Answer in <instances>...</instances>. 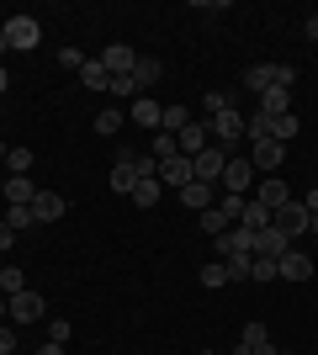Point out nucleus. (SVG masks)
I'll use <instances>...</instances> for the list:
<instances>
[{
  "label": "nucleus",
  "instance_id": "nucleus-1",
  "mask_svg": "<svg viewBox=\"0 0 318 355\" xmlns=\"http://www.w3.org/2000/svg\"><path fill=\"white\" fill-rule=\"evenodd\" d=\"M0 32H6V48H21V53H32V48H37V37H43V27H37L32 16H6V21H0Z\"/></svg>",
  "mask_w": 318,
  "mask_h": 355
},
{
  "label": "nucleus",
  "instance_id": "nucleus-2",
  "mask_svg": "<svg viewBox=\"0 0 318 355\" xmlns=\"http://www.w3.org/2000/svg\"><path fill=\"white\" fill-rule=\"evenodd\" d=\"M138 148H127V144H117V164H112V191L117 196H133V186H138Z\"/></svg>",
  "mask_w": 318,
  "mask_h": 355
},
{
  "label": "nucleus",
  "instance_id": "nucleus-3",
  "mask_svg": "<svg viewBox=\"0 0 318 355\" xmlns=\"http://www.w3.org/2000/svg\"><path fill=\"white\" fill-rule=\"evenodd\" d=\"M308 223H313V218H308V207L297 202V196H292L287 207H276V212H271V228H281V234H287V244H292L297 234H308Z\"/></svg>",
  "mask_w": 318,
  "mask_h": 355
},
{
  "label": "nucleus",
  "instance_id": "nucleus-4",
  "mask_svg": "<svg viewBox=\"0 0 318 355\" xmlns=\"http://www.w3.org/2000/svg\"><path fill=\"white\" fill-rule=\"evenodd\" d=\"M218 186H228V196H244L249 186H255V164H249V154H228V164H223V180Z\"/></svg>",
  "mask_w": 318,
  "mask_h": 355
},
{
  "label": "nucleus",
  "instance_id": "nucleus-5",
  "mask_svg": "<svg viewBox=\"0 0 318 355\" xmlns=\"http://www.w3.org/2000/svg\"><path fill=\"white\" fill-rule=\"evenodd\" d=\"M223 164H228V148L207 144V148L197 154V159H191V175H197V180H207V186H218V180H223Z\"/></svg>",
  "mask_w": 318,
  "mask_h": 355
},
{
  "label": "nucleus",
  "instance_id": "nucleus-6",
  "mask_svg": "<svg viewBox=\"0 0 318 355\" xmlns=\"http://www.w3.org/2000/svg\"><path fill=\"white\" fill-rule=\"evenodd\" d=\"M37 318H48V302H43V292H16L11 297V324H37Z\"/></svg>",
  "mask_w": 318,
  "mask_h": 355
},
{
  "label": "nucleus",
  "instance_id": "nucleus-7",
  "mask_svg": "<svg viewBox=\"0 0 318 355\" xmlns=\"http://www.w3.org/2000/svg\"><path fill=\"white\" fill-rule=\"evenodd\" d=\"M233 355H281V350L271 345V329H265V324H244L239 350H233Z\"/></svg>",
  "mask_w": 318,
  "mask_h": 355
},
{
  "label": "nucleus",
  "instance_id": "nucleus-8",
  "mask_svg": "<svg viewBox=\"0 0 318 355\" xmlns=\"http://www.w3.org/2000/svg\"><path fill=\"white\" fill-rule=\"evenodd\" d=\"M281 154H287V144H276V138H260L255 148H249V164H255V175L265 170V175H276L281 170Z\"/></svg>",
  "mask_w": 318,
  "mask_h": 355
},
{
  "label": "nucleus",
  "instance_id": "nucleus-9",
  "mask_svg": "<svg viewBox=\"0 0 318 355\" xmlns=\"http://www.w3.org/2000/svg\"><path fill=\"white\" fill-rule=\"evenodd\" d=\"M133 64H138V53L127 43H106V53H101V69L117 80V74H133Z\"/></svg>",
  "mask_w": 318,
  "mask_h": 355
},
{
  "label": "nucleus",
  "instance_id": "nucleus-10",
  "mask_svg": "<svg viewBox=\"0 0 318 355\" xmlns=\"http://www.w3.org/2000/svg\"><path fill=\"white\" fill-rule=\"evenodd\" d=\"M239 138H244V112L228 106L223 117H212V144H239Z\"/></svg>",
  "mask_w": 318,
  "mask_h": 355
},
{
  "label": "nucleus",
  "instance_id": "nucleus-11",
  "mask_svg": "<svg viewBox=\"0 0 318 355\" xmlns=\"http://www.w3.org/2000/svg\"><path fill=\"white\" fill-rule=\"evenodd\" d=\"M223 254H255V234L233 223V228H228V234L218 239V260H223Z\"/></svg>",
  "mask_w": 318,
  "mask_h": 355
},
{
  "label": "nucleus",
  "instance_id": "nucleus-12",
  "mask_svg": "<svg viewBox=\"0 0 318 355\" xmlns=\"http://www.w3.org/2000/svg\"><path fill=\"white\" fill-rule=\"evenodd\" d=\"M207 144H212V122H191V128H181V154H186V159H197Z\"/></svg>",
  "mask_w": 318,
  "mask_h": 355
},
{
  "label": "nucleus",
  "instance_id": "nucleus-13",
  "mask_svg": "<svg viewBox=\"0 0 318 355\" xmlns=\"http://www.w3.org/2000/svg\"><path fill=\"white\" fill-rule=\"evenodd\" d=\"M276 270H281L287 282H308V276H313V260H308L303 250H287L281 260H276Z\"/></svg>",
  "mask_w": 318,
  "mask_h": 355
},
{
  "label": "nucleus",
  "instance_id": "nucleus-14",
  "mask_svg": "<svg viewBox=\"0 0 318 355\" xmlns=\"http://www.w3.org/2000/svg\"><path fill=\"white\" fill-rule=\"evenodd\" d=\"M276 85V64H249V69H244V90H249V96H265V90Z\"/></svg>",
  "mask_w": 318,
  "mask_h": 355
},
{
  "label": "nucleus",
  "instance_id": "nucleus-15",
  "mask_svg": "<svg viewBox=\"0 0 318 355\" xmlns=\"http://www.w3.org/2000/svg\"><path fill=\"white\" fill-rule=\"evenodd\" d=\"M287 250H292V244H287L281 228H260V234H255V254H265V260H281Z\"/></svg>",
  "mask_w": 318,
  "mask_h": 355
},
{
  "label": "nucleus",
  "instance_id": "nucleus-16",
  "mask_svg": "<svg viewBox=\"0 0 318 355\" xmlns=\"http://www.w3.org/2000/svg\"><path fill=\"white\" fill-rule=\"evenodd\" d=\"M32 218H37V223H59L64 218V196L59 191H37V196H32Z\"/></svg>",
  "mask_w": 318,
  "mask_h": 355
},
{
  "label": "nucleus",
  "instance_id": "nucleus-17",
  "mask_svg": "<svg viewBox=\"0 0 318 355\" xmlns=\"http://www.w3.org/2000/svg\"><path fill=\"white\" fill-rule=\"evenodd\" d=\"M255 202H260V207H271V212L287 207V202H292V196H287V180H276V175L260 180V186H255Z\"/></svg>",
  "mask_w": 318,
  "mask_h": 355
},
{
  "label": "nucleus",
  "instance_id": "nucleus-18",
  "mask_svg": "<svg viewBox=\"0 0 318 355\" xmlns=\"http://www.w3.org/2000/svg\"><path fill=\"white\" fill-rule=\"evenodd\" d=\"M159 180H165V186H191V159H186V154H175V159H165L159 164Z\"/></svg>",
  "mask_w": 318,
  "mask_h": 355
},
{
  "label": "nucleus",
  "instance_id": "nucleus-19",
  "mask_svg": "<svg viewBox=\"0 0 318 355\" xmlns=\"http://www.w3.org/2000/svg\"><path fill=\"white\" fill-rule=\"evenodd\" d=\"M159 117H165V106L154 101V96H138L133 101V122L138 128H154V133H159Z\"/></svg>",
  "mask_w": 318,
  "mask_h": 355
},
{
  "label": "nucleus",
  "instance_id": "nucleus-20",
  "mask_svg": "<svg viewBox=\"0 0 318 355\" xmlns=\"http://www.w3.org/2000/svg\"><path fill=\"white\" fill-rule=\"evenodd\" d=\"M0 191H6V202H11V207H32V196H37V186H32L27 175H11L6 186H0Z\"/></svg>",
  "mask_w": 318,
  "mask_h": 355
},
{
  "label": "nucleus",
  "instance_id": "nucleus-21",
  "mask_svg": "<svg viewBox=\"0 0 318 355\" xmlns=\"http://www.w3.org/2000/svg\"><path fill=\"white\" fill-rule=\"evenodd\" d=\"M212 191H218V186H207V180H191V186H181V202L191 212H207L212 207Z\"/></svg>",
  "mask_w": 318,
  "mask_h": 355
},
{
  "label": "nucleus",
  "instance_id": "nucleus-22",
  "mask_svg": "<svg viewBox=\"0 0 318 355\" xmlns=\"http://www.w3.org/2000/svg\"><path fill=\"white\" fill-rule=\"evenodd\" d=\"M80 85H85V90H112V74L101 69V59H85V64H80Z\"/></svg>",
  "mask_w": 318,
  "mask_h": 355
},
{
  "label": "nucleus",
  "instance_id": "nucleus-23",
  "mask_svg": "<svg viewBox=\"0 0 318 355\" xmlns=\"http://www.w3.org/2000/svg\"><path fill=\"white\" fill-rule=\"evenodd\" d=\"M239 228H249V234H260V228H271V207H260L255 196L244 202V218H239Z\"/></svg>",
  "mask_w": 318,
  "mask_h": 355
},
{
  "label": "nucleus",
  "instance_id": "nucleus-24",
  "mask_svg": "<svg viewBox=\"0 0 318 355\" xmlns=\"http://www.w3.org/2000/svg\"><path fill=\"white\" fill-rule=\"evenodd\" d=\"M159 74H165V64H159V59H138L133 64V80H138L143 96H149V85H159Z\"/></svg>",
  "mask_w": 318,
  "mask_h": 355
},
{
  "label": "nucleus",
  "instance_id": "nucleus-25",
  "mask_svg": "<svg viewBox=\"0 0 318 355\" xmlns=\"http://www.w3.org/2000/svg\"><path fill=\"white\" fill-rule=\"evenodd\" d=\"M297 133H303V122L292 117V112H281V117H271V138H276V144H292V138H297Z\"/></svg>",
  "mask_w": 318,
  "mask_h": 355
},
{
  "label": "nucleus",
  "instance_id": "nucleus-26",
  "mask_svg": "<svg viewBox=\"0 0 318 355\" xmlns=\"http://www.w3.org/2000/svg\"><path fill=\"white\" fill-rule=\"evenodd\" d=\"M191 122H197V117H191L186 106H165V117H159V128H165V133H175V138H181V128H191Z\"/></svg>",
  "mask_w": 318,
  "mask_h": 355
},
{
  "label": "nucleus",
  "instance_id": "nucleus-27",
  "mask_svg": "<svg viewBox=\"0 0 318 355\" xmlns=\"http://www.w3.org/2000/svg\"><path fill=\"white\" fill-rule=\"evenodd\" d=\"M228 282H233V276H228L223 260H207V266H202V286H207V292H218V286H228Z\"/></svg>",
  "mask_w": 318,
  "mask_h": 355
},
{
  "label": "nucleus",
  "instance_id": "nucleus-28",
  "mask_svg": "<svg viewBox=\"0 0 318 355\" xmlns=\"http://www.w3.org/2000/svg\"><path fill=\"white\" fill-rule=\"evenodd\" d=\"M255 112H265V117H281V112H287V90H281V85H271L265 96H260V106H255Z\"/></svg>",
  "mask_w": 318,
  "mask_h": 355
},
{
  "label": "nucleus",
  "instance_id": "nucleus-29",
  "mask_svg": "<svg viewBox=\"0 0 318 355\" xmlns=\"http://www.w3.org/2000/svg\"><path fill=\"white\" fill-rule=\"evenodd\" d=\"M175 154H181V138H175V133H165V128H159V133H154V159L165 164V159H175Z\"/></svg>",
  "mask_w": 318,
  "mask_h": 355
},
{
  "label": "nucleus",
  "instance_id": "nucleus-30",
  "mask_svg": "<svg viewBox=\"0 0 318 355\" xmlns=\"http://www.w3.org/2000/svg\"><path fill=\"white\" fill-rule=\"evenodd\" d=\"M133 202H138L143 212L159 207V175H154V180H138V186H133Z\"/></svg>",
  "mask_w": 318,
  "mask_h": 355
},
{
  "label": "nucleus",
  "instance_id": "nucleus-31",
  "mask_svg": "<svg viewBox=\"0 0 318 355\" xmlns=\"http://www.w3.org/2000/svg\"><path fill=\"white\" fill-rule=\"evenodd\" d=\"M228 228H233V223L223 218V207H207V212H202V234H212V239H223Z\"/></svg>",
  "mask_w": 318,
  "mask_h": 355
},
{
  "label": "nucleus",
  "instance_id": "nucleus-32",
  "mask_svg": "<svg viewBox=\"0 0 318 355\" xmlns=\"http://www.w3.org/2000/svg\"><path fill=\"white\" fill-rule=\"evenodd\" d=\"M0 292H6V297L27 292V276H21V270H16V266H0Z\"/></svg>",
  "mask_w": 318,
  "mask_h": 355
},
{
  "label": "nucleus",
  "instance_id": "nucleus-33",
  "mask_svg": "<svg viewBox=\"0 0 318 355\" xmlns=\"http://www.w3.org/2000/svg\"><path fill=\"white\" fill-rule=\"evenodd\" d=\"M281 270H276V260H265V254H255L249 260V282H276Z\"/></svg>",
  "mask_w": 318,
  "mask_h": 355
},
{
  "label": "nucleus",
  "instance_id": "nucleus-34",
  "mask_svg": "<svg viewBox=\"0 0 318 355\" xmlns=\"http://www.w3.org/2000/svg\"><path fill=\"white\" fill-rule=\"evenodd\" d=\"M6 164H11V175H27V170H32V148H21V144L6 148Z\"/></svg>",
  "mask_w": 318,
  "mask_h": 355
},
{
  "label": "nucleus",
  "instance_id": "nucleus-35",
  "mask_svg": "<svg viewBox=\"0 0 318 355\" xmlns=\"http://www.w3.org/2000/svg\"><path fill=\"white\" fill-rule=\"evenodd\" d=\"M228 106H233V101H228L223 90H207V96H202V112H207V122H212V117H223Z\"/></svg>",
  "mask_w": 318,
  "mask_h": 355
},
{
  "label": "nucleus",
  "instance_id": "nucleus-36",
  "mask_svg": "<svg viewBox=\"0 0 318 355\" xmlns=\"http://www.w3.org/2000/svg\"><path fill=\"white\" fill-rule=\"evenodd\" d=\"M96 133H101V138L122 133V112H112V106H106V112H96Z\"/></svg>",
  "mask_w": 318,
  "mask_h": 355
},
{
  "label": "nucleus",
  "instance_id": "nucleus-37",
  "mask_svg": "<svg viewBox=\"0 0 318 355\" xmlns=\"http://www.w3.org/2000/svg\"><path fill=\"white\" fill-rule=\"evenodd\" d=\"M6 228H37V218H32V207H6Z\"/></svg>",
  "mask_w": 318,
  "mask_h": 355
},
{
  "label": "nucleus",
  "instance_id": "nucleus-38",
  "mask_svg": "<svg viewBox=\"0 0 318 355\" xmlns=\"http://www.w3.org/2000/svg\"><path fill=\"white\" fill-rule=\"evenodd\" d=\"M112 96H122V101H138L143 90H138V80H133V74H117V80H112Z\"/></svg>",
  "mask_w": 318,
  "mask_h": 355
},
{
  "label": "nucleus",
  "instance_id": "nucleus-39",
  "mask_svg": "<svg viewBox=\"0 0 318 355\" xmlns=\"http://www.w3.org/2000/svg\"><path fill=\"white\" fill-rule=\"evenodd\" d=\"M249 260H255V254H223V266H228V276H233V282H244V276H249Z\"/></svg>",
  "mask_w": 318,
  "mask_h": 355
},
{
  "label": "nucleus",
  "instance_id": "nucleus-40",
  "mask_svg": "<svg viewBox=\"0 0 318 355\" xmlns=\"http://www.w3.org/2000/svg\"><path fill=\"white\" fill-rule=\"evenodd\" d=\"M244 202H249V196H223V218L239 223V218H244Z\"/></svg>",
  "mask_w": 318,
  "mask_h": 355
},
{
  "label": "nucleus",
  "instance_id": "nucleus-41",
  "mask_svg": "<svg viewBox=\"0 0 318 355\" xmlns=\"http://www.w3.org/2000/svg\"><path fill=\"white\" fill-rule=\"evenodd\" d=\"M59 64H64V69H75V74H80V64H85V53H80V48H59Z\"/></svg>",
  "mask_w": 318,
  "mask_h": 355
},
{
  "label": "nucleus",
  "instance_id": "nucleus-42",
  "mask_svg": "<svg viewBox=\"0 0 318 355\" xmlns=\"http://www.w3.org/2000/svg\"><path fill=\"white\" fill-rule=\"evenodd\" d=\"M276 85L292 90V85H297V69H292V64H276Z\"/></svg>",
  "mask_w": 318,
  "mask_h": 355
},
{
  "label": "nucleus",
  "instance_id": "nucleus-43",
  "mask_svg": "<svg viewBox=\"0 0 318 355\" xmlns=\"http://www.w3.org/2000/svg\"><path fill=\"white\" fill-rule=\"evenodd\" d=\"M48 340L64 345V340H69V324H64V318H53V324H48Z\"/></svg>",
  "mask_w": 318,
  "mask_h": 355
},
{
  "label": "nucleus",
  "instance_id": "nucleus-44",
  "mask_svg": "<svg viewBox=\"0 0 318 355\" xmlns=\"http://www.w3.org/2000/svg\"><path fill=\"white\" fill-rule=\"evenodd\" d=\"M11 350H16V329L0 324V355H11Z\"/></svg>",
  "mask_w": 318,
  "mask_h": 355
},
{
  "label": "nucleus",
  "instance_id": "nucleus-45",
  "mask_svg": "<svg viewBox=\"0 0 318 355\" xmlns=\"http://www.w3.org/2000/svg\"><path fill=\"white\" fill-rule=\"evenodd\" d=\"M11 244H16V228H6V223H0V254L11 250Z\"/></svg>",
  "mask_w": 318,
  "mask_h": 355
},
{
  "label": "nucleus",
  "instance_id": "nucleus-46",
  "mask_svg": "<svg viewBox=\"0 0 318 355\" xmlns=\"http://www.w3.org/2000/svg\"><path fill=\"white\" fill-rule=\"evenodd\" d=\"M297 202H303V207H308V218H313V212H318V186H313L308 196H297Z\"/></svg>",
  "mask_w": 318,
  "mask_h": 355
},
{
  "label": "nucleus",
  "instance_id": "nucleus-47",
  "mask_svg": "<svg viewBox=\"0 0 318 355\" xmlns=\"http://www.w3.org/2000/svg\"><path fill=\"white\" fill-rule=\"evenodd\" d=\"M303 37H313V43H318V16H308V21H303Z\"/></svg>",
  "mask_w": 318,
  "mask_h": 355
},
{
  "label": "nucleus",
  "instance_id": "nucleus-48",
  "mask_svg": "<svg viewBox=\"0 0 318 355\" xmlns=\"http://www.w3.org/2000/svg\"><path fill=\"white\" fill-rule=\"evenodd\" d=\"M37 355H64V345H53V340H48V345H37Z\"/></svg>",
  "mask_w": 318,
  "mask_h": 355
},
{
  "label": "nucleus",
  "instance_id": "nucleus-49",
  "mask_svg": "<svg viewBox=\"0 0 318 355\" xmlns=\"http://www.w3.org/2000/svg\"><path fill=\"white\" fill-rule=\"evenodd\" d=\"M6 85H11V74H6V64H0V90H6Z\"/></svg>",
  "mask_w": 318,
  "mask_h": 355
},
{
  "label": "nucleus",
  "instance_id": "nucleus-50",
  "mask_svg": "<svg viewBox=\"0 0 318 355\" xmlns=\"http://www.w3.org/2000/svg\"><path fill=\"white\" fill-rule=\"evenodd\" d=\"M308 234H318V212H313V223H308Z\"/></svg>",
  "mask_w": 318,
  "mask_h": 355
},
{
  "label": "nucleus",
  "instance_id": "nucleus-51",
  "mask_svg": "<svg viewBox=\"0 0 318 355\" xmlns=\"http://www.w3.org/2000/svg\"><path fill=\"white\" fill-rule=\"evenodd\" d=\"M0 53H6V32H0Z\"/></svg>",
  "mask_w": 318,
  "mask_h": 355
},
{
  "label": "nucleus",
  "instance_id": "nucleus-52",
  "mask_svg": "<svg viewBox=\"0 0 318 355\" xmlns=\"http://www.w3.org/2000/svg\"><path fill=\"white\" fill-rule=\"evenodd\" d=\"M0 159H6V144H0Z\"/></svg>",
  "mask_w": 318,
  "mask_h": 355
},
{
  "label": "nucleus",
  "instance_id": "nucleus-53",
  "mask_svg": "<svg viewBox=\"0 0 318 355\" xmlns=\"http://www.w3.org/2000/svg\"><path fill=\"white\" fill-rule=\"evenodd\" d=\"M202 355H212V350H202Z\"/></svg>",
  "mask_w": 318,
  "mask_h": 355
},
{
  "label": "nucleus",
  "instance_id": "nucleus-54",
  "mask_svg": "<svg viewBox=\"0 0 318 355\" xmlns=\"http://www.w3.org/2000/svg\"><path fill=\"white\" fill-rule=\"evenodd\" d=\"M0 196H6V191H0Z\"/></svg>",
  "mask_w": 318,
  "mask_h": 355
}]
</instances>
